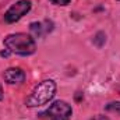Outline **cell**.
Instances as JSON below:
<instances>
[{
  "label": "cell",
  "mask_w": 120,
  "mask_h": 120,
  "mask_svg": "<svg viewBox=\"0 0 120 120\" xmlns=\"http://www.w3.org/2000/svg\"><path fill=\"white\" fill-rule=\"evenodd\" d=\"M119 1H120V0H119Z\"/></svg>",
  "instance_id": "7c38bea8"
},
{
  "label": "cell",
  "mask_w": 120,
  "mask_h": 120,
  "mask_svg": "<svg viewBox=\"0 0 120 120\" xmlns=\"http://www.w3.org/2000/svg\"><path fill=\"white\" fill-rule=\"evenodd\" d=\"M92 120H109V119L106 116H103V115H98V116H95Z\"/></svg>",
  "instance_id": "9c48e42d"
},
{
  "label": "cell",
  "mask_w": 120,
  "mask_h": 120,
  "mask_svg": "<svg viewBox=\"0 0 120 120\" xmlns=\"http://www.w3.org/2000/svg\"><path fill=\"white\" fill-rule=\"evenodd\" d=\"M4 98V94H3V88H1V84H0V101H3Z\"/></svg>",
  "instance_id": "30bf717a"
},
{
  "label": "cell",
  "mask_w": 120,
  "mask_h": 120,
  "mask_svg": "<svg viewBox=\"0 0 120 120\" xmlns=\"http://www.w3.org/2000/svg\"><path fill=\"white\" fill-rule=\"evenodd\" d=\"M116 90H117V92H119V94H120V85H119V87H117V88H116Z\"/></svg>",
  "instance_id": "8fae6325"
},
{
  "label": "cell",
  "mask_w": 120,
  "mask_h": 120,
  "mask_svg": "<svg viewBox=\"0 0 120 120\" xmlns=\"http://www.w3.org/2000/svg\"><path fill=\"white\" fill-rule=\"evenodd\" d=\"M31 7H32L31 0H18V1H15L4 13V21L8 22V24H14L17 21H20L24 15H27L30 13Z\"/></svg>",
  "instance_id": "277c9868"
},
{
  "label": "cell",
  "mask_w": 120,
  "mask_h": 120,
  "mask_svg": "<svg viewBox=\"0 0 120 120\" xmlns=\"http://www.w3.org/2000/svg\"><path fill=\"white\" fill-rule=\"evenodd\" d=\"M71 115H73V109L67 102L56 101L46 110L41 112L38 116L42 120H70Z\"/></svg>",
  "instance_id": "3957f363"
},
{
  "label": "cell",
  "mask_w": 120,
  "mask_h": 120,
  "mask_svg": "<svg viewBox=\"0 0 120 120\" xmlns=\"http://www.w3.org/2000/svg\"><path fill=\"white\" fill-rule=\"evenodd\" d=\"M3 45L10 53L18 55V56H30V55H34L36 50L35 39L24 32L7 35L3 39Z\"/></svg>",
  "instance_id": "6da1fadb"
},
{
  "label": "cell",
  "mask_w": 120,
  "mask_h": 120,
  "mask_svg": "<svg viewBox=\"0 0 120 120\" xmlns=\"http://www.w3.org/2000/svg\"><path fill=\"white\" fill-rule=\"evenodd\" d=\"M53 30V22L49 20L41 21V22H31L30 24V31L35 38H43L45 35H48L50 31Z\"/></svg>",
  "instance_id": "8992f818"
},
{
  "label": "cell",
  "mask_w": 120,
  "mask_h": 120,
  "mask_svg": "<svg viewBox=\"0 0 120 120\" xmlns=\"http://www.w3.org/2000/svg\"><path fill=\"white\" fill-rule=\"evenodd\" d=\"M56 82L53 80H43L41 81L34 91L31 92V95L25 99V105L28 108H38L42 105H46L48 102H50L55 95H56Z\"/></svg>",
  "instance_id": "7a4b0ae2"
},
{
  "label": "cell",
  "mask_w": 120,
  "mask_h": 120,
  "mask_svg": "<svg viewBox=\"0 0 120 120\" xmlns=\"http://www.w3.org/2000/svg\"><path fill=\"white\" fill-rule=\"evenodd\" d=\"M49 1L55 6H67L71 0H49Z\"/></svg>",
  "instance_id": "ba28073f"
},
{
  "label": "cell",
  "mask_w": 120,
  "mask_h": 120,
  "mask_svg": "<svg viewBox=\"0 0 120 120\" xmlns=\"http://www.w3.org/2000/svg\"><path fill=\"white\" fill-rule=\"evenodd\" d=\"M105 110H108V112H113V113H117V115H120V101L109 102V103L105 106Z\"/></svg>",
  "instance_id": "52a82bcc"
},
{
  "label": "cell",
  "mask_w": 120,
  "mask_h": 120,
  "mask_svg": "<svg viewBox=\"0 0 120 120\" xmlns=\"http://www.w3.org/2000/svg\"><path fill=\"white\" fill-rule=\"evenodd\" d=\"M25 73L20 67H10L3 73V78L10 85H20L25 81Z\"/></svg>",
  "instance_id": "5b68a950"
}]
</instances>
